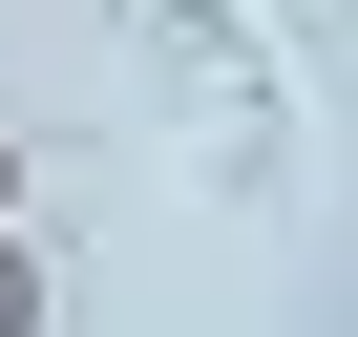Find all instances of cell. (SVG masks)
<instances>
[{
    "instance_id": "2",
    "label": "cell",
    "mask_w": 358,
    "mask_h": 337,
    "mask_svg": "<svg viewBox=\"0 0 358 337\" xmlns=\"http://www.w3.org/2000/svg\"><path fill=\"white\" fill-rule=\"evenodd\" d=\"M0 232H22V127H0Z\"/></svg>"
},
{
    "instance_id": "1",
    "label": "cell",
    "mask_w": 358,
    "mask_h": 337,
    "mask_svg": "<svg viewBox=\"0 0 358 337\" xmlns=\"http://www.w3.org/2000/svg\"><path fill=\"white\" fill-rule=\"evenodd\" d=\"M43 316H64V295H43V253L0 232V337H43Z\"/></svg>"
}]
</instances>
